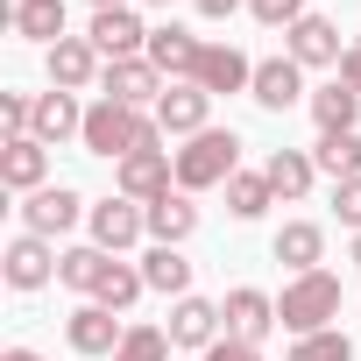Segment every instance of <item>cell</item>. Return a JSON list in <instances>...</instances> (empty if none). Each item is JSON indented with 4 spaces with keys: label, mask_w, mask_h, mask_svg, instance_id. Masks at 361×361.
Returning <instances> with one entry per match:
<instances>
[{
    "label": "cell",
    "mask_w": 361,
    "mask_h": 361,
    "mask_svg": "<svg viewBox=\"0 0 361 361\" xmlns=\"http://www.w3.org/2000/svg\"><path fill=\"white\" fill-rule=\"evenodd\" d=\"M333 213H340V227H354V234H361V177L333 185Z\"/></svg>",
    "instance_id": "836d02e7"
},
{
    "label": "cell",
    "mask_w": 361,
    "mask_h": 361,
    "mask_svg": "<svg viewBox=\"0 0 361 361\" xmlns=\"http://www.w3.org/2000/svg\"><path fill=\"white\" fill-rule=\"evenodd\" d=\"M354 114H361V92H354L347 78H333V85L312 92V121H319V135H347Z\"/></svg>",
    "instance_id": "603a6c76"
},
{
    "label": "cell",
    "mask_w": 361,
    "mask_h": 361,
    "mask_svg": "<svg viewBox=\"0 0 361 361\" xmlns=\"http://www.w3.org/2000/svg\"><path fill=\"white\" fill-rule=\"evenodd\" d=\"M220 319H227V312H220V305H206V298H177L163 333H170V347H213Z\"/></svg>",
    "instance_id": "ac0fdd59"
},
{
    "label": "cell",
    "mask_w": 361,
    "mask_h": 361,
    "mask_svg": "<svg viewBox=\"0 0 361 361\" xmlns=\"http://www.w3.org/2000/svg\"><path fill=\"white\" fill-rule=\"evenodd\" d=\"M142 234H149V213H142L135 199H99V206H92V248L121 255V248H135Z\"/></svg>",
    "instance_id": "8992f818"
},
{
    "label": "cell",
    "mask_w": 361,
    "mask_h": 361,
    "mask_svg": "<svg viewBox=\"0 0 361 361\" xmlns=\"http://www.w3.org/2000/svg\"><path fill=\"white\" fill-rule=\"evenodd\" d=\"M312 163L333 177V185H347V177H361V135L347 128V135H319V149H312Z\"/></svg>",
    "instance_id": "4316f807"
},
{
    "label": "cell",
    "mask_w": 361,
    "mask_h": 361,
    "mask_svg": "<svg viewBox=\"0 0 361 361\" xmlns=\"http://www.w3.org/2000/svg\"><path fill=\"white\" fill-rule=\"evenodd\" d=\"M142 213H149L156 248H177V241H192V234H199V206H192V192H163V199L142 206Z\"/></svg>",
    "instance_id": "e0dca14e"
},
{
    "label": "cell",
    "mask_w": 361,
    "mask_h": 361,
    "mask_svg": "<svg viewBox=\"0 0 361 361\" xmlns=\"http://www.w3.org/2000/svg\"><path fill=\"white\" fill-rule=\"evenodd\" d=\"M114 361H170V333L163 326H128V340H121Z\"/></svg>",
    "instance_id": "1f68e13d"
},
{
    "label": "cell",
    "mask_w": 361,
    "mask_h": 361,
    "mask_svg": "<svg viewBox=\"0 0 361 361\" xmlns=\"http://www.w3.org/2000/svg\"><path fill=\"white\" fill-rule=\"evenodd\" d=\"M99 92H106V99H121V106H135V114H142V106H149V99H163V92H170V85H163V71H156V64H149V57H114V64H106V71H99Z\"/></svg>",
    "instance_id": "277c9868"
},
{
    "label": "cell",
    "mask_w": 361,
    "mask_h": 361,
    "mask_svg": "<svg viewBox=\"0 0 361 361\" xmlns=\"http://www.w3.org/2000/svg\"><path fill=\"white\" fill-rule=\"evenodd\" d=\"M85 156H142V149H163V128L149 121V114H135V106H121V99H99V106H85Z\"/></svg>",
    "instance_id": "6da1fadb"
},
{
    "label": "cell",
    "mask_w": 361,
    "mask_h": 361,
    "mask_svg": "<svg viewBox=\"0 0 361 361\" xmlns=\"http://www.w3.org/2000/svg\"><path fill=\"white\" fill-rule=\"evenodd\" d=\"M269 255H276V262H290L298 276H312V269H319V255H326V227H312V220H283V227H276V241H269Z\"/></svg>",
    "instance_id": "d6986e66"
},
{
    "label": "cell",
    "mask_w": 361,
    "mask_h": 361,
    "mask_svg": "<svg viewBox=\"0 0 361 361\" xmlns=\"http://www.w3.org/2000/svg\"><path fill=\"white\" fill-rule=\"evenodd\" d=\"M8 29L29 43H64V0H15Z\"/></svg>",
    "instance_id": "cb8c5ba5"
},
{
    "label": "cell",
    "mask_w": 361,
    "mask_h": 361,
    "mask_svg": "<svg viewBox=\"0 0 361 361\" xmlns=\"http://www.w3.org/2000/svg\"><path fill=\"white\" fill-rule=\"evenodd\" d=\"M220 312H227V333H234V340H262V333L276 326V298H262V290H248V283L227 290Z\"/></svg>",
    "instance_id": "ffe728a7"
},
{
    "label": "cell",
    "mask_w": 361,
    "mask_h": 361,
    "mask_svg": "<svg viewBox=\"0 0 361 361\" xmlns=\"http://www.w3.org/2000/svg\"><path fill=\"white\" fill-rule=\"evenodd\" d=\"M64 340L78 347V354H121V340H128V326L106 312V305H78L71 319H64Z\"/></svg>",
    "instance_id": "5bb4252c"
},
{
    "label": "cell",
    "mask_w": 361,
    "mask_h": 361,
    "mask_svg": "<svg viewBox=\"0 0 361 361\" xmlns=\"http://www.w3.org/2000/svg\"><path fill=\"white\" fill-rule=\"evenodd\" d=\"M206 106H213V92L185 78V85H170V92L156 99V128H163V135H185V142H192V135H206Z\"/></svg>",
    "instance_id": "30bf717a"
},
{
    "label": "cell",
    "mask_w": 361,
    "mask_h": 361,
    "mask_svg": "<svg viewBox=\"0 0 361 361\" xmlns=\"http://www.w3.org/2000/svg\"><path fill=\"white\" fill-rule=\"evenodd\" d=\"M142 290H149V283H142V269H128V262L114 255V262L99 269V283H92V305H106V312H128Z\"/></svg>",
    "instance_id": "83f0119b"
},
{
    "label": "cell",
    "mask_w": 361,
    "mask_h": 361,
    "mask_svg": "<svg viewBox=\"0 0 361 361\" xmlns=\"http://www.w3.org/2000/svg\"><path fill=\"white\" fill-rule=\"evenodd\" d=\"M255 106H269V114H283V106H298L305 99V64L298 57H269V64H255Z\"/></svg>",
    "instance_id": "9a60e30c"
},
{
    "label": "cell",
    "mask_w": 361,
    "mask_h": 361,
    "mask_svg": "<svg viewBox=\"0 0 361 361\" xmlns=\"http://www.w3.org/2000/svg\"><path fill=\"white\" fill-rule=\"evenodd\" d=\"M29 135H36V142H64V135H85V106H78L71 92H57V85H50V92L36 99V128H29Z\"/></svg>",
    "instance_id": "7402d4cb"
},
{
    "label": "cell",
    "mask_w": 361,
    "mask_h": 361,
    "mask_svg": "<svg viewBox=\"0 0 361 361\" xmlns=\"http://www.w3.org/2000/svg\"><path fill=\"white\" fill-rule=\"evenodd\" d=\"M106 262H114L106 248H64V255H57V283H71V290H92Z\"/></svg>",
    "instance_id": "f546056e"
},
{
    "label": "cell",
    "mask_w": 361,
    "mask_h": 361,
    "mask_svg": "<svg viewBox=\"0 0 361 361\" xmlns=\"http://www.w3.org/2000/svg\"><path fill=\"white\" fill-rule=\"evenodd\" d=\"M85 36H92V50H99L106 64H114V57H135V50H149V29H142V15H135V8H99Z\"/></svg>",
    "instance_id": "ba28073f"
},
{
    "label": "cell",
    "mask_w": 361,
    "mask_h": 361,
    "mask_svg": "<svg viewBox=\"0 0 361 361\" xmlns=\"http://www.w3.org/2000/svg\"><path fill=\"white\" fill-rule=\"evenodd\" d=\"M199 57H206V43H199L192 29H177V22L149 29V64H156V71H170L177 85H185V78H199Z\"/></svg>",
    "instance_id": "9c48e42d"
},
{
    "label": "cell",
    "mask_w": 361,
    "mask_h": 361,
    "mask_svg": "<svg viewBox=\"0 0 361 361\" xmlns=\"http://www.w3.org/2000/svg\"><path fill=\"white\" fill-rule=\"evenodd\" d=\"M241 163V135L234 128H206L177 149V192H206V185H227Z\"/></svg>",
    "instance_id": "3957f363"
},
{
    "label": "cell",
    "mask_w": 361,
    "mask_h": 361,
    "mask_svg": "<svg viewBox=\"0 0 361 361\" xmlns=\"http://www.w3.org/2000/svg\"><path fill=\"white\" fill-rule=\"evenodd\" d=\"M283 361H354V340L326 326V333H305V340H298V347H290Z\"/></svg>",
    "instance_id": "4dcf8cb0"
},
{
    "label": "cell",
    "mask_w": 361,
    "mask_h": 361,
    "mask_svg": "<svg viewBox=\"0 0 361 361\" xmlns=\"http://www.w3.org/2000/svg\"><path fill=\"white\" fill-rule=\"evenodd\" d=\"M0 361H50V354H36V347H8Z\"/></svg>",
    "instance_id": "74e56055"
},
{
    "label": "cell",
    "mask_w": 361,
    "mask_h": 361,
    "mask_svg": "<svg viewBox=\"0 0 361 361\" xmlns=\"http://www.w3.org/2000/svg\"><path fill=\"white\" fill-rule=\"evenodd\" d=\"M92 8H128V0H92Z\"/></svg>",
    "instance_id": "f35d334b"
},
{
    "label": "cell",
    "mask_w": 361,
    "mask_h": 361,
    "mask_svg": "<svg viewBox=\"0 0 361 361\" xmlns=\"http://www.w3.org/2000/svg\"><path fill=\"white\" fill-rule=\"evenodd\" d=\"M340 78L361 92V43H347V57H340Z\"/></svg>",
    "instance_id": "d590c367"
},
{
    "label": "cell",
    "mask_w": 361,
    "mask_h": 361,
    "mask_svg": "<svg viewBox=\"0 0 361 361\" xmlns=\"http://www.w3.org/2000/svg\"><path fill=\"white\" fill-rule=\"evenodd\" d=\"M192 85H206V92H248L255 85V64L234 50V43H206V57H199V78Z\"/></svg>",
    "instance_id": "2e32d148"
},
{
    "label": "cell",
    "mask_w": 361,
    "mask_h": 361,
    "mask_svg": "<svg viewBox=\"0 0 361 361\" xmlns=\"http://www.w3.org/2000/svg\"><path fill=\"white\" fill-rule=\"evenodd\" d=\"M326 319H340V276H333V269L290 276L283 298H276V326H290V333L305 340V333H326Z\"/></svg>",
    "instance_id": "7a4b0ae2"
},
{
    "label": "cell",
    "mask_w": 361,
    "mask_h": 361,
    "mask_svg": "<svg viewBox=\"0 0 361 361\" xmlns=\"http://www.w3.org/2000/svg\"><path fill=\"white\" fill-rule=\"evenodd\" d=\"M78 213H85V199L71 192V185H43V192H29V206H22V234H64V227H78Z\"/></svg>",
    "instance_id": "5b68a950"
},
{
    "label": "cell",
    "mask_w": 361,
    "mask_h": 361,
    "mask_svg": "<svg viewBox=\"0 0 361 361\" xmlns=\"http://www.w3.org/2000/svg\"><path fill=\"white\" fill-rule=\"evenodd\" d=\"M248 8H255L262 29H298L305 22V0H248Z\"/></svg>",
    "instance_id": "d6a6232c"
},
{
    "label": "cell",
    "mask_w": 361,
    "mask_h": 361,
    "mask_svg": "<svg viewBox=\"0 0 361 361\" xmlns=\"http://www.w3.org/2000/svg\"><path fill=\"white\" fill-rule=\"evenodd\" d=\"M170 177H177V156H163V149H142V156H128V163H121V199H135V206H156V199L170 192Z\"/></svg>",
    "instance_id": "8fae6325"
},
{
    "label": "cell",
    "mask_w": 361,
    "mask_h": 361,
    "mask_svg": "<svg viewBox=\"0 0 361 361\" xmlns=\"http://www.w3.org/2000/svg\"><path fill=\"white\" fill-rule=\"evenodd\" d=\"M234 8H241V0H199V15H206V22H227Z\"/></svg>",
    "instance_id": "8d00e7d4"
},
{
    "label": "cell",
    "mask_w": 361,
    "mask_h": 361,
    "mask_svg": "<svg viewBox=\"0 0 361 361\" xmlns=\"http://www.w3.org/2000/svg\"><path fill=\"white\" fill-rule=\"evenodd\" d=\"M142 283L163 290V298H192V262L177 255V248H149L142 255Z\"/></svg>",
    "instance_id": "484cf974"
},
{
    "label": "cell",
    "mask_w": 361,
    "mask_h": 361,
    "mask_svg": "<svg viewBox=\"0 0 361 361\" xmlns=\"http://www.w3.org/2000/svg\"><path fill=\"white\" fill-rule=\"evenodd\" d=\"M99 71H106V64H99L92 36H64V43H50V85H57V92H85Z\"/></svg>",
    "instance_id": "4fadbf2b"
},
{
    "label": "cell",
    "mask_w": 361,
    "mask_h": 361,
    "mask_svg": "<svg viewBox=\"0 0 361 361\" xmlns=\"http://www.w3.org/2000/svg\"><path fill=\"white\" fill-rule=\"evenodd\" d=\"M43 170H50V142L8 135V149H0V185L8 192H43Z\"/></svg>",
    "instance_id": "7c38bea8"
},
{
    "label": "cell",
    "mask_w": 361,
    "mask_h": 361,
    "mask_svg": "<svg viewBox=\"0 0 361 361\" xmlns=\"http://www.w3.org/2000/svg\"><path fill=\"white\" fill-rule=\"evenodd\" d=\"M283 36H290V57H298V64H340V57H347V50H340V29H333L326 15H305V22L283 29Z\"/></svg>",
    "instance_id": "44dd1931"
},
{
    "label": "cell",
    "mask_w": 361,
    "mask_h": 361,
    "mask_svg": "<svg viewBox=\"0 0 361 361\" xmlns=\"http://www.w3.org/2000/svg\"><path fill=\"white\" fill-rule=\"evenodd\" d=\"M0 269H8V290H43L57 276V255H50L43 234H15L8 255H0Z\"/></svg>",
    "instance_id": "52a82bcc"
},
{
    "label": "cell",
    "mask_w": 361,
    "mask_h": 361,
    "mask_svg": "<svg viewBox=\"0 0 361 361\" xmlns=\"http://www.w3.org/2000/svg\"><path fill=\"white\" fill-rule=\"evenodd\" d=\"M206 361H262V347H255V340H234V333H227V340H213V347H206Z\"/></svg>",
    "instance_id": "e575fe53"
},
{
    "label": "cell",
    "mask_w": 361,
    "mask_h": 361,
    "mask_svg": "<svg viewBox=\"0 0 361 361\" xmlns=\"http://www.w3.org/2000/svg\"><path fill=\"white\" fill-rule=\"evenodd\" d=\"M354 262H361V234H354Z\"/></svg>",
    "instance_id": "ab89813d"
},
{
    "label": "cell",
    "mask_w": 361,
    "mask_h": 361,
    "mask_svg": "<svg viewBox=\"0 0 361 361\" xmlns=\"http://www.w3.org/2000/svg\"><path fill=\"white\" fill-rule=\"evenodd\" d=\"M312 177H319V163H312L305 149H276V156H269V185H276V199H305Z\"/></svg>",
    "instance_id": "f1b7e54d"
},
{
    "label": "cell",
    "mask_w": 361,
    "mask_h": 361,
    "mask_svg": "<svg viewBox=\"0 0 361 361\" xmlns=\"http://www.w3.org/2000/svg\"><path fill=\"white\" fill-rule=\"evenodd\" d=\"M269 199H276L269 170H234V177H227V213H234V220H262Z\"/></svg>",
    "instance_id": "d4e9b609"
},
{
    "label": "cell",
    "mask_w": 361,
    "mask_h": 361,
    "mask_svg": "<svg viewBox=\"0 0 361 361\" xmlns=\"http://www.w3.org/2000/svg\"><path fill=\"white\" fill-rule=\"evenodd\" d=\"M149 8H170V0H149Z\"/></svg>",
    "instance_id": "60d3db41"
}]
</instances>
